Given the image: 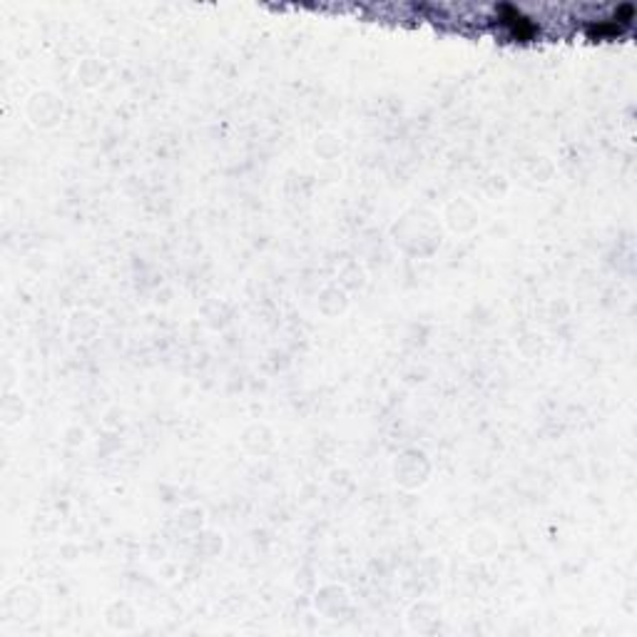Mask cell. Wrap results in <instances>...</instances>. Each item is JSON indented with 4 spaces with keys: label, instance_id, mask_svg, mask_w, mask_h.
<instances>
[{
    "label": "cell",
    "instance_id": "cell-1",
    "mask_svg": "<svg viewBox=\"0 0 637 637\" xmlns=\"http://www.w3.org/2000/svg\"><path fill=\"white\" fill-rule=\"evenodd\" d=\"M633 18H635V8L630 5V3H625L620 5L610 18H602V20H593L590 26H587V35L593 40H608V38H615V35H620L625 27H630L633 23Z\"/></svg>",
    "mask_w": 637,
    "mask_h": 637
},
{
    "label": "cell",
    "instance_id": "cell-2",
    "mask_svg": "<svg viewBox=\"0 0 637 637\" xmlns=\"http://www.w3.org/2000/svg\"><path fill=\"white\" fill-rule=\"evenodd\" d=\"M495 13H498L501 26H503L505 30L510 33V38H516V40L535 38V33H538L535 20L528 18V15L523 13V11H518L516 5H498V8H495Z\"/></svg>",
    "mask_w": 637,
    "mask_h": 637
}]
</instances>
